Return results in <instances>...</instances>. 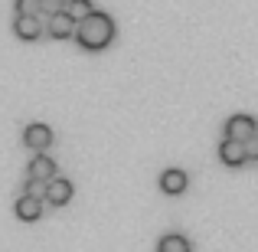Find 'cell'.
I'll return each instance as SVG.
<instances>
[{
	"label": "cell",
	"mask_w": 258,
	"mask_h": 252,
	"mask_svg": "<svg viewBox=\"0 0 258 252\" xmlns=\"http://www.w3.org/2000/svg\"><path fill=\"white\" fill-rule=\"evenodd\" d=\"M76 39H79L82 49H92V53L105 49V46H111V39H114V20L108 17V13L92 10L88 17H82L76 23Z\"/></svg>",
	"instance_id": "1"
},
{
	"label": "cell",
	"mask_w": 258,
	"mask_h": 252,
	"mask_svg": "<svg viewBox=\"0 0 258 252\" xmlns=\"http://www.w3.org/2000/svg\"><path fill=\"white\" fill-rule=\"evenodd\" d=\"M222 131H226V138H232V141H248V138L258 134V125H255L252 115H232Z\"/></svg>",
	"instance_id": "2"
},
{
	"label": "cell",
	"mask_w": 258,
	"mask_h": 252,
	"mask_svg": "<svg viewBox=\"0 0 258 252\" xmlns=\"http://www.w3.org/2000/svg\"><path fill=\"white\" fill-rule=\"evenodd\" d=\"M23 144L30 147V151H36V154H43L46 147L52 144V131H49V125H26L23 128Z\"/></svg>",
	"instance_id": "3"
},
{
	"label": "cell",
	"mask_w": 258,
	"mask_h": 252,
	"mask_svg": "<svg viewBox=\"0 0 258 252\" xmlns=\"http://www.w3.org/2000/svg\"><path fill=\"white\" fill-rule=\"evenodd\" d=\"M43 200H49L52 207H66V203L72 200V183L66 180V177H52V180H46V196Z\"/></svg>",
	"instance_id": "4"
},
{
	"label": "cell",
	"mask_w": 258,
	"mask_h": 252,
	"mask_svg": "<svg viewBox=\"0 0 258 252\" xmlns=\"http://www.w3.org/2000/svg\"><path fill=\"white\" fill-rule=\"evenodd\" d=\"M219 161H222L226 167H242V164L248 161V158H245V141L226 138V141L219 144Z\"/></svg>",
	"instance_id": "5"
},
{
	"label": "cell",
	"mask_w": 258,
	"mask_h": 252,
	"mask_svg": "<svg viewBox=\"0 0 258 252\" xmlns=\"http://www.w3.org/2000/svg\"><path fill=\"white\" fill-rule=\"evenodd\" d=\"M49 36L52 39H72L76 36V20L69 17V13H52L49 17Z\"/></svg>",
	"instance_id": "6"
},
{
	"label": "cell",
	"mask_w": 258,
	"mask_h": 252,
	"mask_svg": "<svg viewBox=\"0 0 258 252\" xmlns=\"http://www.w3.org/2000/svg\"><path fill=\"white\" fill-rule=\"evenodd\" d=\"M13 33L20 39H26V43H33V39L43 36V20L39 17H17L13 20Z\"/></svg>",
	"instance_id": "7"
},
{
	"label": "cell",
	"mask_w": 258,
	"mask_h": 252,
	"mask_svg": "<svg viewBox=\"0 0 258 252\" xmlns=\"http://www.w3.org/2000/svg\"><path fill=\"white\" fill-rule=\"evenodd\" d=\"M43 203L46 200H36V196H20V200H17V207H13V210H17V216H20V220H23V223H36L39 220V216H43Z\"/></svg>",
	"instance_id": "8"
},
{
	"label": "cell",
	"mask_w": 258,
	"mask_h": 252,
	"mask_svg": "<svg viewBox=\"0 0 258 252\" xmlns=\"http://www.w3.org/2000/svg\"><path fill=\"white\" fill-rule=\"evenodd\" d=\"M186 174L183 170H164V177H160V190H164L167 196H180L183 190H186Z\"/></svg>",
	"instance_id": "9"
},
{
	"label": "cell",
	"mask_w": 258,
	"mask_h": 252,
	"mask_svg": "<svg viewBox=\"0 0 258 252\" xmlns=\"http://www.w3.org/2000/svg\"><path fill=\"white\" fill-rule=\"evenodd\" d=\"M30 177H36V180H52V177H56V161L36 154V158L30 161Z\"/></svg>",
	"instance_id": "10"
},
{
	"label": "cell",
	"mask_w": 258,
	"mask_h": 252,
	"mask_svg": "<svg viewBox=\"0 0 258 252\" xmlns=\"http://www.w3.org/2000/svg\"><path fill=\"white\" fill-rule=\"evenodd\" d=\"M157 252H189V239L170 233V236H164V239L157 242Z\"/></svg>",
	"instance_id": "11"
},
{
	"label": "cell",
	"mask_w": 258,
	"mask_h": 252,
	"mask_svg": "<svg viewBox=\"0 0 258 252\" xmlns=\"http://www.w3.org/2000/svg\"><path fill=\"white\" fill-rule=\"evenodd\" d=\"M95 7H92V0H66V7H62V13H69L72 20H82V17H88V13H92Z\"/></svg>",
	"instance_id": "12"
},
{
	"label": "cell",
	"mask_w": 258,
	"mask_h": 252,
	"mask_svg": "<svg viewBox=\"0 0 258 252\" xmlns=\"http://www.w3.org/2000/svg\"><path fill=\"white\" fill-rule=\"evenodd\" d=\"M66 7V0H39V20H49L52 13H59Z\"/></svg>",
	"instance_id": "13"
},
{
	"label": "cell",
	"mask_w": 258,
	"mask_h": 252,
	"mask_svg": "<svg viewBox=\"0 0 258 252\" xmlns=\"http://www.w3.org/2000/svg\"><path fill=\"white\" fill-rule=\"evenodd\" d=\"M17 17H39V0H17Z\"/></svg>",
	"instance_id": "14"
},
{
	"label": "cell",
	"mask_w": 258,
	"mask_h": 252,
	"mask_svg": "<svg viewBox=\"0 0 258 252\" xmlns=\"http://www.w3.org/2000/svg\"><path fill=\"white\" fill-rule=\"evenodd\" d=\"M26 196H36V200H43V196H46V180L30 177V180H26Z\"/></svg>",
	"instance_id": "15"
},
{
	"label": "cell",
	"mask_w": 258,
	"mask_h": 252,
	"mask_svg": "<svg viewBox=\"0 0 258 252\" xmlns=\"http://www.w3.org/2000/svg\"><path fill=\"white\" fill-rule=\"evenodd\" d=\"M245 158H248V161H258V134L245 141Z\"/></svg>",
	"instance_id": "16"
}]
</instances>
